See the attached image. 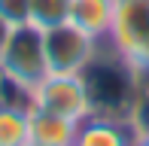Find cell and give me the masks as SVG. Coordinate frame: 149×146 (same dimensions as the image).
Returning a JSON list of instances; mask_svg holds the SVG:
<instances>
[{
  "mask_svg": "<svg viewBox=\"0 0 149 146\" xmlns=\"http://www.w3.org/2000/svg\"><path fill=\"white\" fill-rule=\"evenodd\" d=\"M82 76H85V85H88L94 113L131 119L134 97H137V82H140V70H134L113 46L104 49V43H100V52L94 55V61L88 67L82 70Z\"/></svg>",
  "mask_w": 149,
  "mask_h": 146,
  "instance_id": "6da1fadb",
  "label": "cell"
},
{
  "mask_svg": "<svg viewBox=\"0 0 149 146\" xmlns=\"http://www.w3.org/2000/svg\"><path fill=\"white\" fill-rule=\"evenodd\" d=\"M49 76V61H46V43L43 31L33 24H15L9 37L3 58H0V79L9 85L15 95L28 97L40 88V82Z\"/></svg>",
  "mask_w": 149,
  "mask_h": 146,
  "instance_id": "7a4b0ae2",
  "label": "cell"
},
{
  "mask_svg": "<svg viewBox=\"0 0 149 146\" xmlns=\"http://www.w3.org/2000/svg\"><path fill=\"white\" fill-rule=\"evenodd\" d=\"M31 107L61 116V119H70V122H85L94 113L82 73H49L40 82V88L31 95Z\"/></svg>",
  "mask_w": 149,
  "mask_h": 146,
  "instance_id": "3957f363",
  "label": "cell"
},
{
  "mask_svg": "<svg viewBox=\"0 0 149 146\" xmlns=\"http://www.w3.org/2000/svg\"><path fill=\"white\" fill-rule=\"evenodd\" d=\"M107 43L134 70H149V0H119Z\"/></svg>",
  "mask_w": 149,
  "mask_h": 146,
  "instance_id": "277c9868",
  "label": "cell"
},
{
  "mask_svg": "<svg viewBox=\"0 0 149 146\" xmlns=\"http://www.w3.org/2000/svg\"><path fill=\"white\" fill-rule=\"evenodd\" d=\"M43 43H46L49 73H82L100 52V40L79 31L73 22L43 31Z\"/></svg>",
  "mask_w": 149,
  "mask_h": 146,
  "instance_id": "5b68a950",
  "label": "cell"
},
{
  "mask_svg": "<svg viewBox=\"0 0 149 146\" xmlns=\"http://www.w3.org/2000/svg\"><path fill=\"white\" fill-rule=\"evenodd\" d=\"M134 134L137 128L131 125V119L91 113L85 122H79L73 146H134Z\"/></svg>",
  "mask_w": 149,
  "mask_h": 146,
  "instance_id": "8992f818",
  "label": "cell"
},
{
  "mask_svg": "<svg viewBox=\"0 0 149 146\" xmlns=\"http://www.w3.org/2000/svg\"><path fill=\"white\" fill-rule=\"evenodd\" d=\"M116 6L119 0H73L70 22L88 37L104 43L113 31V22H116Z\"/></svg>",
  "mask_w": 149,
  "mask_h": 146,
  "instance_id": "52a82bcc",
  "label": "cell"
},
{
  "mask_svg": "<svg viewBox=\"0 0 149 146\" xmlns=\"http://www.w3.org/2000/svg\"><path fill=\"white\" fill-rule=\"evenodd\" d=\"M79 122L31 107V146H73Z\"/></svg>",
  "mask_w": 149,
  "mask_h": 146,
  "instance_id": "ba28073f",
  "label": "cell"
},
{
  "mask_svg": "<svg viewBox=\"0 0 149 146\" xmlns=\"http://www.w3.org/2000/svg\"><path fill=\"white\" fill-rule=\"evenodd\" d=\"M0 146H31V104L0 101Z\"/></svg>",
  "mask_w": 149,
  "mask_h": 146,
  "instance_id": "9c48e42d",
  "label": "cell"
},
{
  "mask_svg": "<svg viewBox=\"0 0 149 146\" xmlns=\"http://www.w3.org/2000/svg\"><path fill=\"white\" fill-rule=\"evenodd\" d=\"M73 0H33L31 3V24L40 31L58 28V24L70 22Z\"/></svg>",
  "mask_w": 149,
  "mask_h": 146,
  "instance_id": "30bf717a",
  "label": "cell"
},
{
  "mask_svg": "<svg viewBox=\"0 0 149 146\" xmlns=\"http://www.w3.org/2000/svg\"><path fill=\"white\" fill-rule=\"evenodd\" d=\"M131 125L137 131L149 128V70H140L137 97H134V110H131Z\"/></svg>",
  "mask_w": 149,
  "mask_h": 146,
  "instance_id": "8fae6325",
  "label": "cell"
},
{
  "mask_svg": "<svg viewBox=\"0 0 149 146\" xmlns=\"http://www.w3.org/2000/svg\"><path fill=\"white\" fill-rule=\"evenodd\" d=\"M31 3L33 0H0V15L12 24H28L31 22Z\"/></svg>",
  "mask_w": 149,
  "mask_h": 146,
  "instance_id": "7c38bea8",
  "label": "cell"
},
{
  "mask_svg": "<svg viewBox=\"0 0 149 146\" xmlns=\"http://www.w3.org/2000/svg\"><path fill=\"white\" fill-rule=\"evenodd\" d=\"M12 31H15V24H12V22H6V18L0 15V58H3L6 46H9V37H12Z\"/></svg>",
  "mask_w": 149,
  "mask_h": 146,
  "instance_id": "4fadbf2b",
  "label": "cell"
},
{
  "mask_svg": "<svg viewBox=\"0 0 149 146\" xmlns=\"http://www.w3.org/2000/svg\"><path fill=\"white\" fill-rule=\"evenodd\" d=\"M134 146H149V128H146V131H137V134H134Z\"/></svg>",
  "mask_w": 149,
  "mask_h": 146,
  "instance_id": "5bb4252c",
  "label": "cell"
}]
</instances>
